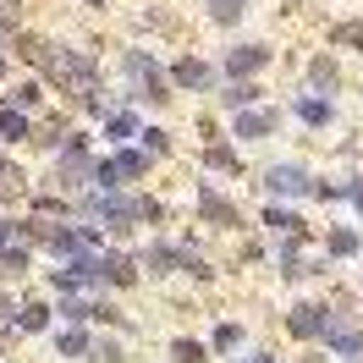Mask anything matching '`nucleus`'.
I'll return each mask as SVG.
<instances>
[{"label": "nucleus", "instance_id": "nucleus-1", "mask_svg": "<svg viewBox=\"0 0 363 363\" xmlns=\"http://www.w3.org/2000/svg\"><path fill=\"white\" fill-rule=\"evenodd\" d=\"M264 187H270V193H281V199H297V193H308V177H303L297 165H275L270 177H264Z\"/></svg>", "mask_w": 363, "mask_h": 363}, {"label": "nucleus", "instance_id": "nucleus-2", "mask_svg": "<svg viewBox=\"0 0 363 363\" xmlns=\"http://www.w3.org/2000/svg\"><path fill=\"white\" fill-rule=\"evenodd\" d=\"M330 319H325V308H297L292 314V336H319Z\"/></svg>", "mask_w": 363, "mask_h": 363}, {"label": "nucleus", "instance_id": "nucleus-3", "mask_svg": "<svg viewBox=\"0 0 363 363\" xmlns=\"http://www.w3.org/2000/svg\"><path fill=\"white\" fill-rule=\"evenodd\" d=\"M171 77H177V83H187V89H204V83H209V67H204V61H177V67H171Z\"/></svg>", "mask_w": 363, "mask_h": 363}, {"label": "nucleus", "instance_id": "nucleus-4", "mask_svg": "<svg viewBox=\"0 0 363 363\" xmlns=\"http://www.w3.org/2000/svg\"><path fill=\"white\" fill-rule=\"evenodd\" d=\"M226 67L237 72V77H242V72L264 67V50H259V45H242V50H237V55H231V61H226Z\"/></svg>", "mask_w": 363, "mask_h": 363}, {"label": "nucleus", "instance_id": "nucleus-5", "mask_svg": "<svg viewBox=\"0 0 363 363\" xmlns=\"http://www.w3.org/2000/svg\"><path fill=\"white\" fill-rule=\"evenodd\" d=\"M0 138H28V116L17 111V105H6V111H0Z\"/></svg>", "mask_w": 363, "mask_h": 363}, {"label": "nucleus", "instance_id": "nucleus-6", "mask_svg": "<svg viewBox=\"0 0 363 363\" xmlns=\"http://www.w3.org/2000/svg\"><path fill=\"white\" fill-rule=\"evenodd\" d=\"M45 325H50V308L45 303H28L23 308V330H45Z\"/></svg>", "mask_w": 363, "mask_h": 363}, {"label": "nucleus", "instance_id": "nucleus-7", "mask_svg": "<svg viewBox=\"0 0 363 363\" xmlns=\"http://www.w3.org/2000/svg\"><path fill=\"white\" fill-rule=\"evenodd\" d=\"M204 215H209V220H220V226H231V220H237V215H231V204H220L215 193H204Z\"/></svg>", "mask_w": 363, "mask_h": 363}, {"label": "nucleus", "instance_id": "nucleus-8", "mask_svg": "<svg viewBox=\"0 0 363 363\" xmlns=\"http://www.w3.org/2000/svg\"><path fill=\"white\" fill-rule=\"evenodd\" d=\"M237 133H242V138H264V133H270V116H242Z\"/></svg>", "mask_w": 363, "mask_h": 363}, {"label": "nucleus", "instance_id": "nucleus-9", "mask_svg": "<svg viewBox=\"0 0 363 363\" xmlns=\"http://www.w3.org/2000/svg\"><path fill=\"white\" fill-rule=\"evenodd\" d=\"M297 116H303V121H325L330 105H325V99H297Z\"/></svg>", "mask_w": 363, "mask_h": 363}, {"label": "nucleus", "instance_id": "nucleus-10", "mask_svg": "<svg viewBox=\"0 0 363 363\" xmlns=\"http://www.w3.org/2000/svg\"><path fill=\"white\" fill-rule=\"evenodd\" d=\"M0 193H6V199H17V193H23V177H17L11 165H0Z\"/></svg>", "mask_w": 363, "mask_h": 363}, {"label": "nucleus", "instance_id": "nucleus-11", "mask_svg": "<svg viewBox=\"0 0 363 363\" xmlns=\"http://www.w3.org/2000/svg\"><path fill=\"white\" fill-rule=\"evenodd\" d=\"M242 6H248V0H215V17H220V23H237Z\"/></svg>", "mask_w": 363, "mask_h": 363}, {"label": "nucleus", "instance_id": "nucleus-12", "mask_svg": "<svg viewBox=\"0 0 363 363\" xmlns=\"http://www.w3.org/2000/svg\"><path fill=\"white\" fill-rule=\"evenodd\" d=\"M116 171H121V177H138V171H143V155H133V149H127V155L116 160Z\"/></svg>", "mask_w": 363, "mask_h": 363}, {"label": "nucleus", "instance_id": "nucleus-13", "mask_svg": "<svg viewBox=\"0 0 363 363\" xmlns=\"http://www.w3.org/2000/svg\"><path fill=\"white\" fill-rule=\"evenodd\" d=\"M0 264H6L11 275H23V270H28V253H23V248H6V259H0Z\"/></svg>", "mask_w": 363, "mask_h": 363}, {"label": "nucleus", "instance_id": "nucleus-14", "mask_svg": "<svg viewBox=\"0 0 363 363\" xmlns=\"http://www.w3.org/2000/svg\"><path fill=\"white\" fill-rule=\"evenodd\" d=\"M133 133H138L133 116H116V121H111V138H133Z\"/></svg>", "mask_w": 363, "mask_h": 363}, {"label": "nucleus", "instance_id": "nucleus-15", "mask_svg": "<svg viewBox=\"0 0 363 363\" xmlns=\"http://www.w3.org/2000/svg\"><path fill=\"white\" fill-rule=\"evenodd\" d=\"M237 341H242V330H237V325H220V330H215V347H237Z\"/></svg>", "mask_w": 363, "mask_h": 363}, {"label": "nucleus", "instance_id": "nucleus-16", "mask_svg": "<svg viewBox=\"0 0 363 363\" xmlns=\"http://www.w3.org/2000/svg\"><path fill=\"white\" fill-rule=\"evenodd\" d=\"M83 347H89V336H83V330H67V336H61V352H83Z\"/></svg>", "mask_w": 363, "mask_h": 363}, {"label": "nucleus", "instance_id": "nucleus-17", "mask_svg": "<svg viewBox=\"0 0 363 363\" xmlns=\"http://www.w3.org/2000/svg\"><path fill=\"white\" fill-rule=\"evenodd\" d=\"M177 363H204V352H199L193 341H177Z\"/></svg>", "mask_w": 363, "mask_h": 363}, {"label": "nucleus", "instance_id": "nucleus-18", "mask_svg": "<svg viewBox=\"0 0 363 363\" xmlns=\"http://www.w3.org/2000/svg\"><path fill=\"white\" fill-rule=\"evenodd\" d=\"M330 248H336V253H352L358 242H352V231H336V237H330Z\"/></svg>", "mask_w": 363, "mask_h": 363}, {"label": "nucleus", "instance_id": "nucleus-19", "mask_svg": "<svg viewBox=\"0 0 363 363\" xmlns=\"http://www.w3.org/2000/svg\"><path fill=\"white\" fill-rule=\"evenodd\" d=\"M248 99H253V89H248V83H237V89L226 94V105H248Z\"/></svg>", "mask_w": 363, "mask_h": 363}, {"label": "nucleus", "instance_id": "nucleus-20", "mask_svg": "<svg viewBox=\"0 0 363 363\" xmlns=\"http://www.w3.org/2000/svg\"><path fill=\"white\" fill-rule=\"evenodd\" d=\"M209 165H220V171H231L237 160H231V149H209Z\"/></svg>", "mask_w": 363, "mask_h": 363}, {"label": "nucleus", "instance_id": "nucleus-21", "mask_svg": "<svg viewBox=\"0 0 363 363\" xmlns=\"http://www.w3.org/2000/svg\"><path fill=\"white\" fill-rule=\"evenodd\" d=\"M0 17H17V0H0Z\"/></svg>", "mask_w": 363, "mask_h": 363}, {"label": "nucleus", "instance_id": "nucleus-22", "mask_svg": "<svg viewBox=\"0 0 363 363\" xmlns=\"http://www.w3.org/2000/svg\"><path fill=\"white\" fill-rule=\"evenodd\" d=\"M352 204H358V209H363V187H352Z\"/></svg>", "mask_w": 363, "mask_h": 363}]
</instances>
